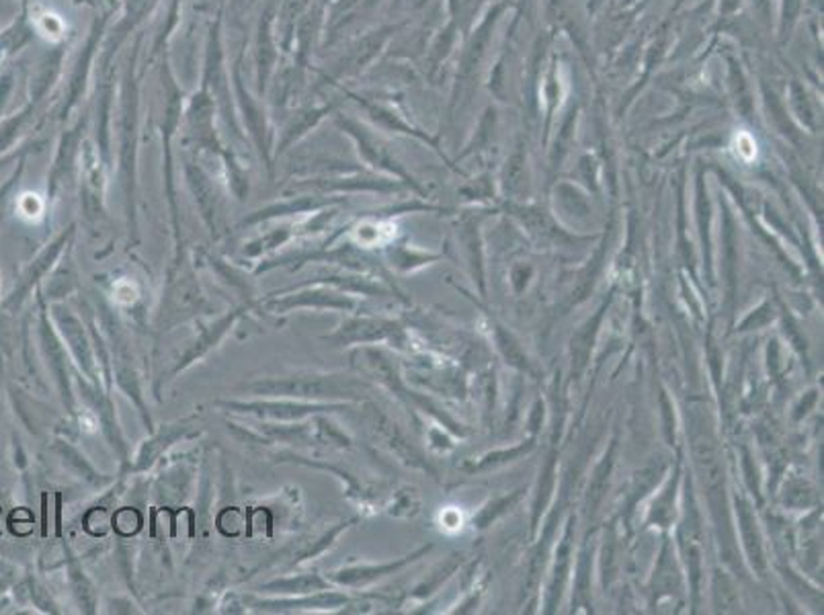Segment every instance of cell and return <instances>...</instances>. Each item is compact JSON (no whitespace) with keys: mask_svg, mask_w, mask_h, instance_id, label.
Masks as SVG:
<instances>
[{"mask_svg":"<svg viewBox=\"0 0 824 615\" xmlns=\"http://www.w3.org/2000/svg\"><path fill=\"white\" fill-rule=\"evenodd\" d=\"M368 384L345 373L298 372L256 378L234 388L236 394L253 399H296L308 402L359 401Z\"/></svg>","mask_w":824,"mask_h":615,"instance_id":"obj_1","label":"cell"},{"mask_svg":"<svg viewBox=\"0 0 824 615\" xmlns=\"http://www.w3.org/2000/svg\"><path fill=\"white\" fill-rule=\"evenodd\" d=\"M95 312H97L101 330H103L107 344H109V351H112L114 388L128 396L131 404L136 406L138 415H140L144 430L150 433V431H155V421H152L150 406L146 401L142 372H140V365H138V358H136V351H134L129 329L117 315L114 304H109L105 298H99Z\"/></svg>","mask_w":824,"mask_h":615,"instance_id":"obj_2","label":"cell"},{"mask_svg":"<svg viewBox=\"0 0 824 615\" xmlns=\"http://www.w3.org/2000/svg\"><path fill=\"white\" fill-rule=\"evenodd\" d=\"M208 315H212V304L201 289L200 277L193 269V263L186 258L181 265L169 267L162 300L158 308V335H165L177 329L179 325Z\"/></svg>","mask_w":824,"mask_h":615,"instance_id":"obj_3","label":"cell"},{"mask_svg":"<svg viewBox=\"0 0 824 615\" xmlns=\"http://www.w3.org/2000/svg\"><path fill=\"white\" fill-rule=\"evenodd\" d=\"M213 406L230 415L251 416L256 421L277 423H296L314 415L351 411V402H308L296 399H224L213 402Z\"/></svg>","mask_w":824,"mask_h":615,"instance_id":"obj_4","label":"cell"},{"mask_svg":"<svg viewBox=\"0 0 824 615\" xmlns=\"http://www.w3.org/2000/svg\"><path fill=\"white\" fill-rule=\"evenodd\" d=\"M258 306L271 315L284 316L299 310L314 312H356L359 301L351 294H342L328 286L282 287L261 298Z\"/></svg>","mask_w":824,"mask_h":615,"instance_id":"obj_5","label":"cell"},{"mask_svg":"<svg viewBox=\"0 0 824 615\" xmlns=\"http://www.w3.org/2000/svg\"><path fill=\"white\" fill-rule=\"evenodd\" d=\"M74 388H76L81 406H86L91 411V415L95 416V421L99 423L101 435H103L105 444L112 447L115 458L119 462V470L126 468L129 458H131V452H129L126 433L122 430L119 416L115 411L114 396H112L114 392H109L103 384H95V382L86 380L85 375L78 370H74Z\"/></svg>","mask_w":824,"mask_h":615,"instance_id":"obj_6","label":"cell"},{"mask_svg":"<svg viewBox=\"0 0 824 615\" xmlns=\"http://www.w3.org/2000/svg\"><path fill=\"white\" fill-rule=\"evenodd\" d=\"M255 306L256 304H239L236 308H232V310H228L224 315L213 318L210 322L201 325L200 332L196 335V339L187 344L186 351L177 358L175 365H172L169 373H167V378H162L160 384L172 382L179 373L187 372V370L193 368L196 363H200L203 359L210 358V353L215 351L220 344L226 341L228 335L239 327V322H241L242 318L249 315Z\"/></svg>","mask_w":824,"mask_h":615,"instance_id":"obj_7","label":"cell"},{"mask_svg":"<svg viewBox=\"0 0 824 615\" xmlns=\"http://www.w3.org/2000/svg\"><path fill=\"white\" fill-rule=\"evenodd\" d=\"M40 341H42L43 356L47 359V368L54 375L57 394L62 399V404L66 409V415L71 421H78L81 415V401L74 388V363H72L71 353L66 349L64 341L60 339L56 327L52 325L50 315L42 308L40 312Z\"/></svg>","mask_w":824,"mask_h":615,"instance_id":"obj_8","label":"cell"},{"mask_svg":"<svg viewBox=\"0 0 824 615\" xmlns=\"http://www.w3.org/2000/svg\"><path fill=\"white\" fill-rule=\"evenodd\" d=\"M52 320L56 325L60 339L66 343V349L71 353L74 368L83 373L86 380H91L95 384H103L85 320L76 315V312H72L71 308L66 304H62V301H54V306H52Z\"/></svg>","mask_w":824,"mask_h":615,"instance_id":"obj_9","label":"cell"},{"mask_svg":"<svg viewBox=\"0 0 824 615\" xmlns=\"http://www.w3.org/2000/svg\"><path fill=\"white\" fill-rule=\"evenodd\" d=\"M198 435L200 431L196 430L189 421H175V423L160 425L158 430L155 427V431H150L148 439L140 444L138 452L129 458L128 466L119 470V476L136 478V476L150 473L157 464H160V459H165L175 445L193 439Z\"/></svg>","mask_w":824,"mask_h":615,"instance_id":"obj_10","label":"cell"},{"mask_svg":"<svg viewBox=\"0 0 824 615\" xmlns=\"http://www.w3.org/2000/svg\"><path fill=\"white\" fill-rule=\"evenodd\" d=\"M351 603V597L342 591L328 589L308 595H296V597H256V595H244L242 605L249 607V612L255 614H313V612H335Z\"/></svg>","mask_w":824,"mask_h":615,"instance_id":"obj_11","label":"cell"},{"mask_svg":"<svg viewBox=\"0 0 824 615\" xmlns=\"http://www.w3.org/2000/svg\"><path fill=\"white\" fill-rule=\"evenodd\" d=\"M400 327L392 320L371 318V316H353L347 318L341 327L323 337V341L332 347H353V344L380 343L394 339Z\"/></svg>","mask_w":824,"mask_h":615,"instance_id":"obj_12","label":"cell"},{"mask_svg":"<svg viewBox=\"0 0 824 615\" xmlns=\"http://www.w3.org/2000/svg\"><path fill=\"white\" fill-rule=\"evenodd\" d=\"M54 454L62 462V466L66 468V473L74 476L76 480H81L85 487L93 488V490H107L117 480L109 474L101 473L99 468L88 459V456L78 445L72 442L68 435L54 442Z\"/></svg>","mask_w":824,"mask_h":615,"instance_id":"obj_13","label":"cell"},{"mask_svg":"<svg viewBox=\"0 0 824 615\" xmlns=\"http://www.w3.org/2000/svg\"><path fill=\"white\" fill-rule=\"evenodd\" d=\"M425 552L426 550H419V552H414L411 556H404V559L394 560V562H384V564H353V566H342V569L327 573V579L335 587H368V585L380 581V579H384V576L399 573L404 566H409L412 560L419 559Z\"/></svg>","mask_w":824,"mask_h":615,"instance_id":"obj_14","label":"cell"},{"mask_svg":"<svg viewBox=\"0 0 824 615\" xmlns=\"http://www.w3.org/2000/svg\"><path fill=\"white\" fill-rule=\"evenodd\" d=\"M304 286H328L339 289L342 294H351V296H390V289L384 284H380L376 277L363 275V273L342 272V269L316 273L313 277L287 287L294 289V287Z\"/></svg>","mask_w":824,"mask_h":615,"instance_id":"obj_15","label":"cell"},{"mask_svg":"<svg viewBox=\"0 0 824 615\" xmlns=\"http://www.w3.org/2000/svg\"><path fill=\"white\" fill-rule=\"evenodd\" d=\"M64 569H66V583L71 589L72 600L78 605V612L86 615L97 614L99 612V589L86 573L78 554H74L68 544H64Z\"/></svg>","mask_w":824,"mask_h":615,"instance_id":"obj_16","label":"cell"},{"mask_svg":"<svg viewBox=\"0 0 824 615\" xmlns=\"http://www.w3.org/2000/svg\"><path fill=\"white\" fill-rule=\"evenodd\" d=\"M335 585L327 579V574L318 571H306V573L287 574V576H275L265 581L256 587L258 595L267 597H296V595H308L318 591H328Z\"/></svg>","mask_w":824,"mask_h":615,"instance_id":"obj_17","label":"cell"},{"mask_svg":"<svg viewBox=\"0 0 824 615\" xmlns=\"http://www.w3.org/2000/svg\"><path fill=\"white\" fill-rule=\"evenodd\" d=\"M353 523H357V517L353 519H347V521H339L335 526H330L327 530L320 531L318 536H313L304 542H299L298 548H294V552L287 556V564H285V571H294L302 564L316 560L323 554H327L328 550L332 545L337 544V540L341 538L345 531L349 530Z\"/></svg>","mask_w":824,"mask_h":615,"instance_id":"obj_18","label":"cell"},{"mask_svg":"<svg viewBox=\"0 0 824 615\" xmlns=\"http://www.w3.org/2000/svg\"><path fill=\"white\" fill-rule=\"evenodd\" d=\"M71 236L72 230H68L66 234H62L57 241H54V243L50 244L45 251H42L40 257L35 258V261L29 265L28 272L23 273L19 286H17L13 296H11V301H13V304L14 301L19 304V301L25 300L29 291L33 289V286H38V284L42 282L43 275L52 272V269L56 267V261L60 258V255H62V251L66 248V244L71 241Z\"/></svg>","mask_w":824,"mask_h":615,"instance_id":"obj_19","label":"cell"},{"mask_svg":"<svg viewBox=\"0 0 824 615\" xmlns=\"http://www.w3.org/2000/svg\"><path fill=\"white\" fill-rule=\"evenodd\" d=\"M193 473L196 468L191 466L175 464L171 468L158 474L157 483H155L158 501L177 502V505L186 501L193 485Z\"/></svg>","mask_w":824,"mask_h":615,"instance_id":"obj_20","label":"cell"},{"mask_svg":"<svg viewBox=\"0 0 824 615\" xmlns=\"http://www.w3.org/2000/svg\"><path fill=\"white\" fill-rule=\"evenodd\" d=\"M213 275L228 287L232 289L234 294L241 296L244 304H258L255 298V289H253V282L246 273L242 272L241 267L226 263V261H220V258H210V263H205Z\"/></svg>","mask_w":824,"mask_h":615,"instance_id":"obj_21","label":"cell"},{"mask_svg":"<svg viewBox=\"0 0 824 615\" xmlns=\"http://www.w3.org/2000/svg\"><path fill=\"white\" fill-rule=\"evenodd\" d=\"M78 287H81V284H78V267L71 257H66L54 269L45 298L52 301L64 300V298L72 296Z\"/></svg>","mask_w":824,"mask_h":615,"instance_id":"obj_22","label":"cell"},{"mask_svg":"<svg viewBox=\"0 0 824 615\" xmlns=\"http://www.w3.org/2000/svg\"><path fill=\"white\" fill-rule=\"evenodd\" d=\"M314 445L327 447V449H351V439L347 433H342L328 415H314Z\"/></svg>","mask_w":824,"mask_h":615,"instance_id":"obj_23","label":"cell"},{"mask_svg":"<svg viewBox=\"0 0 824 615\" xmlns=\"http://www.w3.org/2000/svg\"><path fill=\"white\" fill-rule=\"evenodd\" d=\"M144 513L138 507H119L112 516V530L119 538H136L142 530Z\"/></svg>","mask_w":824,"mask_h":615,"instance_id":"obj_24","label":"cell"},{"mask_svg":"<svg viewBox=\"0 0 824 615\" xmlns=\"http://www.w3.org/2000/svg\"><path fill=\"white\" fill-rule=\"evenodd\" d=\"M35 29L40 31L43 40L47 42L60 43L66 38V31L68 25L64 23V19L54 11H43V13L35 17Z\"/></svg>","mask_w":824,"mask_h":615,"instance_id":"obj_25","label":"cell"},{"mask_svg":"<svg viewBox=\"0 0 824 615\" xmlns=\"http://www.w3.org/2000/svg\"><path fill=\"white\" fill-rule=\"evenodd\" d=\"M31 597L35 605L45 612V614H60L57 603L52 600V595L42 587V585H31Z\"/></svg>","mask_w":824,"mask_h":615,"instance_id":"obj_26","label":"cell"},{"mask_svg":"<svg viewBox=\"0 0 824 615\" xmlns=\"http://www.w3.org/2000/svg\"><path fill=\"white\" fill-rule=\"evenodd\" d=\"M56 507H57V516H60V509H62V497H60V495H57ZM56 533H57V538H62V523H60V517H57V531H56Z\"/></svg>","mask_w":824,"mask_h":615,"instance_id":"obj_27","label":"cell"}]
</instances>
